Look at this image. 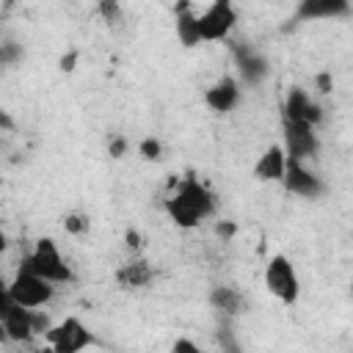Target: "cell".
I'll use <instances>...</instances> for the list:
<instances>
[{
  "mask_svg": "<svg viewBox=\"0 0 353 353\" xmlns=\"http://www.w3.org/2000/svg\"><path fill=\"white\" fill-rule=\"evenodd\" d=\"M63 232L72 237H80L88 232V215L85 212H66L63 215Z\"/></svg>",
  "mask_w": 353,
  "mask_h": 353,
  "instance_id": "17",
  "label": "cell"
},
{
  "mask_svg": "<svg viewBox=\"0 0 353 353\" xmlns=\"http://www.w3.org/2000/svg\"><path fill=\"white\" fill-rule=\"evenodd\" d=\"M30 317H33V334H47L52 328L50 314L44 309H30Z\"/></svg>",
  "mask_w": 353,
  "mask_h": 353,
  "instance_id": "22",
  "label": "cell"
},
{
  "mask_svg": "<svg viewBox=\"0 0 353 353\" xmlns=\"http://www.w3.org/2000/svg\"><path fill=\"white\" fill-rule=\"evenodd\" d=\"M281 185H284L287 193L301 196V199H320V196L325 193V182L317 176V171H312L306 163L290 160V157H287V163H284Z\"/></svg>",
  "mask_w": 353,
  "mask_h": 353,
  "instance_id": "8",
  "label": "cell"
},
{
  "mask_svg": "<svg viewBox=\"0 0 353 353\" xmlns=\"http://www.w3.org/2000/svg\"><path fill=\"white\" fill-rule=\"evenodd\" d=\"M284 163H287V154H284L281 143H273V146H268V149L259 154V160L254 163V176H256L259 182H281V176H284Z\"/></svg>",
  "mask_w": 353,
  "mask_h": 353,
  "instance_id": "12",
  "label": "cell"
},
{
  "mask_svg": "<svg viewBox=\"0 0 353 353\" xmlns=\"http://www.w3.org/2000/svg\"><path fill=\"white\" fill-rule=\"evenodd\" d=\"M281 149L290 160H312L320 152V138L317 130L303 124V121H292V119H281Z\"/></svg>",
  "mask_w": 353,
  "mask_h": 353,
  "instance_id": "5",
  "label": "cell"
},
{
  "mask_svg": "<svg viewBox=\"0 0 353 353\" xmlns=\"http://www.w3.org/2000/svg\"><path fill=\"white\" fill-rule=\"evenodd\" d=\"M171 353H204L193 339H188V336H179L174 345H171Z\"/></svg>",
  "mask_w": 353,
  "mask_h": 353,
  "instance_id": "24",
  "label": "cell"
},
{
  "mask_svg": "<svg viewBox=\"0 0 353 353\" xmlns=\"http://www.w3.org/2000/svg\"><path fill=\"white\" fill-rule=\"evenodd\" d=\"M262 279H265V290L273 298H279L284 306H292L298 301V295H301V279H298L295 265L284 254H276V256L268 259Z\"/></svg>",
  "mask_w": 353,
  "mask_h": 353,
  "instance_id": "4",
  "label": "cell"
},
{
  "mask_svg": "<svg viewBox=\"0 0 353 353\" xmlns=\"http://www.w3.org/2000/svg\"><path fill=\"white\" fill-rule=\"evenodd\" d=\"M0 130H6V132H11V130H14V119H11L6 110H0Z\"/></svg>",
  "mask_w": 353,
  "mask_h": 353,
  "instance_id": "30",
  "label": "cell"
},
{
  "mask_svg": "<svg viewBox=\"0 0 353 353\" xmlns=\"http://www.w3.org/2000/svg\"><path fill=\"white\" fill-rule=\"evenodd\" d=\"M314 83H317V91H320V94H328V91H331V85H334V80H331V74H328V72H320V74L314 77Z\"/></svg>",
  "mask_w": 353,
  "mask_h": 353,
  "instance_id": "28",
  "label": "cell"
},
{
  "mask_svg": "<svg viewBox=\"0 0 353 353\" xmlns=\"http://www.w3.org/2000/svg\"><path fill=\"white\" fill-rule=\"evenodd\" d=\"M350 11L347 0H303L298 6V19H331Z\"/></svg>",
  "mask_w": 353,
  "mask_h": 353,
  "instance_id": "15",
  "label": "cell"
},
{
  "mask_svg": "<svg viewBox=\"0 0 353 353\" xmlns=\"http://www.w3.org/2000/svg\"><path fill=\"white\" fill-rule=\"evenodd\" d=\"M8 251V234H6V229H3V223H0V256Z\"/></svg>",
  "mask_w": 353,
  "mask_h": 353,
  "instance_id": "31",
  "label": "cell"
},
{
  "mask_svg": "<svg viewBox=\"0 0 353 353\" xmlns=\"http://www.w3.org/2000/svg\"><path fill=\"white\" fill-rule=\"evenodd\" d=\"M124 245H127L132 254H138V251L143 248V237H141V232H138V229H127V232H124Z\"/></svg>",
  "mask_w": 353,
  "mask_h": 353,
  "instance_id": "25",
  "label": "cell"
},
{
  "mask_svg": "<svg viewBox=\"0 0 353 353\" xmlns=\"http://www.w3.org/2000/svg\"><path fill=\"white\" fill-rule=\"evenodd\" d=\"M108 152H110V157H124V152H127V138H121V135L110 138Z\"/></svg>",
  "mask_w": 353,
  "mask_h": 353,
  "instance_id": "26",
  "label": "cell"
},
{
  "mask_svg": "<svg viewBox=\"0 0 353 353\" xmlns=\"http://www.w3.org/2000/svg\"><path fill=\"white\" fill-rule=\"evenodd\" d=\"M174 30L182 47H199L201 33H199V11L193 3H179L174 8Z\"/></svg>",
  "mask_w": 353,
  "mask_h": 353,
  "instance_id": "11",
  "label": "cell"
},
{
  "mask_svg": "<svg viewBox=\"0 0 353 353\" xmlns=\"http://www.w3.org/2000/svg\"><path fill=\"white\" fill-rule=\"evenodd\" d=\"M204 105L212 113H232L240 105V83L234 74H223L218 77L207 91H204Z\"/></svg>",
  "mask_w": 353,
  "mask_h": 353,
  "instance_id": "10",
  "label": "cell"
},
{
  "mask_svg": "<svg viewBox=\"0 0 353 353\" xmlns=\"http://www.w3.org/2000/svg\"><path fill=\"white\" fill-rule=\"evenodd\" d=\"M152 279H154L152 265H149L146 259H138V256H132L130 262H124V265L116 270V281H119L124 290H141V287H146Z\"/></svg>",
  "mask_w": 353,
  "mask_h": 353,
  "instance_id": "14",
  "label": "cell"
},
{
  "mask_svg": "<svg viewBox=\"0 0 353 353\" xmlns=\"http://www.w3.org/2000/svg\"><path fill=\"white\" fill-rule=\"evenodd\" d=\"M237 25V11L229 0L210 3L204 11H199V33L201 41H223Z\"/></svg>",
  "mask_w": 353,
  "mask_h": 353,
  "instance_id": "7",
  "label": "cell"
},
{
  "mask_svg": "<svg viewBox=\"0 0 353 353\" xmlns=\"http://www.w3.org/2000/svg\"><path fill=\"white\" fill-rule=\"evenodd\" d=\"M11 309H14V301H11V292H8V281L0 279V323H3V317H6Z\"/></svg>",
  "mask_w": 353,
  "mask_h": 353,
  "instance_id": "23",
  "label": "cell"
},
{
  "mask_svg": "<svg viewBox=\"0 0 353 353\" xmlns=\"http://www.w3.org/2000/svg\"><path fill=\"white\" fill-rule=\"evenodd\" d=\"M97 11L102 14V19H105L108 25H121V22H124V11H121V6H119L116 0H102V3L97 6Z\"/></svg>",
  "mask_w": 353,
  "mask_h": 353,
  "instance_id": "19",
  "label": "cell"
},
{
  "mask_svg": "<svg viewBox=\"0 0 353 353\" xmlns=\"http://www.w3.org/2000/svg\"><path fill=\"white\" fill-rule=\"evenodd\" d=\"M3 328H6L8 342H14V345H28V342L36 336V334H33L30 309H22V306H14V309L3 317Z\"/></svg>",
  "mask_w": 353,
  "mask_h": 353,
  "instance_id": "13",
  "label": "cell"
},
{
  "mask_svg": "<svg viewBox=\"0 0 353 353\" xmlns=\"http://www.w3.org/2000/svg\"><path fill=\"white\" fill-rule=\"evenodd\" d=\"M234 66H237V83L245 85H259L270 69L268 58L248 44H234Z\"/></svg>",
  "mask_w": 353,
  "mask_h": 353,
  "instance_id": "9",
  "label": "cell"
},
{
  "mask_svg": "<svg viewBox=\"0 0 353 353\" xmlns=\"http://www.w3.org/2000/svg\"><path fill=\"white\" fill-rule=\"evenodd\" d=\"M39 353H47V350H39Z\"/></svg>",
  "mask_w": 353,
  "mask_h": 353,
  "instance_id": "32",
  "label": "cell"
},
{
  "mask_svg": "<svg viewBox=\"0 0 353 353\" xmlns=\"http://www.w3.org/2000/svg\"><path fill=\"white\" fill-rule=\"evenodd\" d=\"M171 188L174 190L165 196L163 207L179 229H196L215 212V196L199 182V176L188 174L182 179H171Z\"/></svg>",
  "mask_w": 353,
  "mask_h": 353,
  "instance_id": "1",
  "label": "cell"
},
{
  "mask_svg": "<svg viewBox=\"0 0 353 353\" xmlns=\"http://www.w3.org/2000/svg\"><path fill=\"white\" fill-rule=\"evenodd\" d=\"M221 353H243L237 336L229 328V323H223V331H221Z\"/></svg>",
  "mask_w": 353,
  "mask_h": 353,
  "instance_id": "21",
  "label": "cell"
},
{
  "mask_svg": "<svg viewBox=\"0 0 353 353\" xmlns=\"http://www.w3.org/2000/svg\"><path fill=\"white\" fill-rule=\"evenodd\" d=\"M74 61H77V52L63 55V58H61V69H63V72H72V69H74Z\"/></svg>",
  "mask_w": 353,
  "mask_h": 353,
  "instance_id": "29",
  "label": "cell"
},
{
  "mask_svg": "<svg viewBox=\"0 0 353 353\" xmlns=\"http://www.w3.org/2000/svg\"><path fill=\"white\" fill-rule=\"evenodd\" d=\"M8 292L14 306L22 309H41L55 298V284H50L47 279L36 276L30 268L19 265V270L14 273V279L8 281Z\"/></svg>",
  "mask_w": 353,
  "mask_h": 353,
  "instance_id": "3",
  "label": "cell"
},
{
  "mask_svg": "<svg viewBox=\"0 0 353 353\" xmlns=\"http://www.w3.org/2000/svg\"><path fill=\"white\" fill-rule=\"evenodd\" d=\"M138 154H141L143 160L154 163V160H160V157H163V143H160L154 135H149V138H143V141L138 143Z\"/></svg>",
  "mask_w": 353,
  "mask_h": 353,
  "instance_id": "20",
  "label": "cell"
},
{
  "mask_svg": "<svg viewBox=\"0 0 353 353\" xmlns=\"http://www.w3.org/2000/svg\"><path fill=\"white\" fill-rule=\"evenodd\" d=\"M22 265L30 268L36 276L47 279L50 284H69V281H74V273L66 265V259H63V254H61V248H58V243L52 237L36 240L33 251L22 259Z\"/></svg>",
  "mask_w": 353,
  "mask_h": 353,
  "instance_id": "2",
  "label": "cell"
},
{
  "mask_svg": "<svg viewBox=\"0 0 353 353\" xmlns=\"http://www.w3.org/2000/svg\"><path fill=\"white\" fill-rule=\"evenodd\" d=\"M210 306L218 309L223 317H237V314L245 312V298L240 295V290L226 287V284H218L210 292Z\"/></svg>",
  "mask_w": 353,
  "mask_h": 353,
  "instance_id": "16",
  "label": "cell"
},
{
  "mask_svg": "<svg viewBox=\"0 0 353 353\" xmlns=\"http://www.w3.org/2000/svg\"><path fill=\"white\" fill-rule=\"evenodd\" d=\"M25 50L17 41H0V66H17L22 61Z\"/></svg>",
  "mask_w": 353,
  "mask_h": 353,
  "instance_id": "18",
  "label": "cell"
},
{
  "mask_svg": "<svg viewBox=\"0 0 353 353\" xmlns=\"http://www.w3.org/2000/svg\"><path fill=\"white\" fill-rule=\"evenodd\" d=\"M234 232H237V226H234L232 221H221V223H215V234H218L221 240H232Z\"/></svg>",
  "mask_w": 353,
  "mask_h": 353,
  "instance_id": "27",
  "label": "cell"
},
{
  "mask_svg": "<svg viewBox=\"0 0 353 353\" xmlns=\"http://www.w3.org/2000/svg\"><path fill=\"white\" fill-rule=\"evenodd\" d=\"M44 339L52 353H80L94 342L91 331L83 325L80 317H63L44 334Z\"/></svg>",
  "mask_w": 353,
  "mask_h": 353,
  "instance_id": "6",
  "label": "cell"
}]
</instances>
